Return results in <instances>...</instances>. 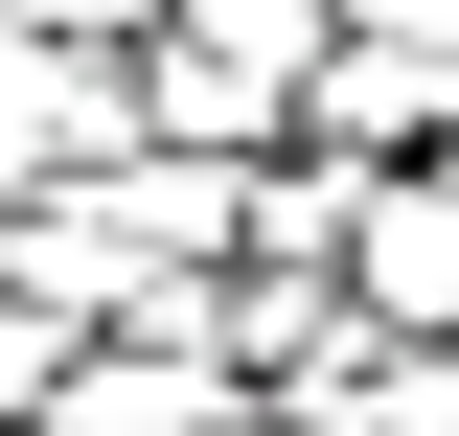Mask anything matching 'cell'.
<instances>
[{
  "label": "cell",
  "mask_w": 459,
  "mask_h": 436,
  "mask_svg": "<svg viewBox=\"0 0 459 436\" xmlns=\"http://www.w3.org/2000/svg\"><path fill=\"white\" fill-rule=\"evenodd\" d=\"M368 299H391V322H437V299H459V184H413V207L368 230Z\"/></svg>",
  "instance_id": "6da1fadb"
}]
</instances>
